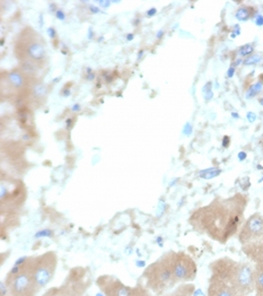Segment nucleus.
<instances>
[{"instance_id": "b1692460", "label": "nucleus", "mask_w": 263, "mask_h": 296, "mask_svg": "<svg viewBox=\"0 0 263 296\" xmlns=\"http://www.w3.org/2000/svg\"><path fill=\"white\" fill-rule=\"evenodd\" d=\"M233 75H234V68H230V73H228V77H231Z\"/></svg>"}, {"instance_id": "a211bd4d", "label": "nucleus", "mask_w": 263, "mask_h": 296, "mask_svg": "<svg viewBox=\"0 0 263 296\" xmlns=\"http://www.w3.org/2000/svg\"><path fill=\"white\" fill-rule=\"evenodd\" d=\"M260 61H261L260 56H257V54H252L250 58H247V59L244 61V65H247V66H250V65H255V64L260 63Z\"/></svg>"}, {"instance_id": "ddd939ff", "label": "nucleus", "mask_w": 263, "mask_h": 296, "mask_svg": "<svg viewBox=\"0 0 263 296\" xmlns=\"http://www.w3.org/2000/svg\"><path fill=\"white\" fill-rule=\"evenodd\" d=\"M254 293L255 296H263V263L254 267Z\"/></svg>"}, {"instance_id": "423d86ee", "label": "nucleus", "mask_w": 263, "mask_h": 296, "mask_svg": "<svg viewBox=\"0 0 263 296\" xmlns=\"http://www.w3.org/2000/svg\"><path fill=\"white\" fill-rule=\"evenodd\" d=\"M29 263L34 281H35L39 291H41L54 277L58 264L57 254L52 251H48V252L41 254V256L29 258Z\"/></svg>"}, {"instance_id": "6ab92c4d", "label": "nucleus", "mask_w": 263, "mask_h": 296, "mask_svg": "<svg viewBox=\"0 0 263 296\" xmlns=\"http://www.w3.org/2000/svg\"><path fill=\"white\" fill-rule=\"evenodd\" d=\"M247 119H248V121H250V122H254L255 120H257V115H255L254 113L250 112V113H247Z\"/></svg>"}, {"instance_id": "393cba45", "label": "nucleus", "mask_w": 263, "mask_h": 296, "mask_svg": "<svg viewBox=\"0 0 263 296\" xmlns=\"http://www.w3.org/2000/svg\"><path fill=\"white\" fill-rule=\"evenodd\" d=\"M156 13V9H153V10H149V12H148V15H154V14Z\"/></svg>"}, {"instance_id": "4be33fe9", "label": "nucleus", "mask_w": 263, "mask_h": 296, "mask_svg": "<svg viewBox=\"0 0 263 296\" xmlns=\"http://www.w3.org/2000/svg\"><path fill=\"white\" fill-rule=\"evenodd\" d=\"M99 5H103V6H105V7H109V5H110V1H99Z\"/></svg>"}, {"instance_id": "bb28decb", "label": "nucleus", "mask_w": 263, "mask_h": 296, "mask_svg": "<svg viewBox=\"0 0 263 296\" xmlns=\"http://www.w3.org/2000/svg\"><path fill=\"white\" fill-rule=\"evenodd\" d=\"M259 102H260V104H261V105H263V99H259Z\"/></svg>"}, {"instance_id": "aec40b11", "label": "nucleus", "mask_w": 263, "mask_h": 296, "mask_svg": "<svg viewBox=\"0 0 263 296\" xmlns=\"http://www.w3.org/2000/svg\"><path fill=\"white\" fill-rule=\"evenodd\" d=\"M255 24H257L258 26H263V16L259 15L257 17V19H255Z\"/></svg>"}, {"instance_id": "39448f33", "label": "nucleus", "mask_w": 263, "mask_h": 296, "mask_svg": "<svg viewBox=\"0 0 263 296\" xmlns=\"http://www.w3.org/2000/svg\"><path fill=\"white\" fill-rule=\"evenodd\" d=\"M5 284L10 296H36L40 292L31 271L29 258L7 275Z\"/></svg>"}, {"instance_id": "1a4fd4ad", "label": "nucleus", "mask_w": 263, "mask_h": 296, "mask_svg": "<svg viewBox=\"0 0 263 296\" xmlns=\"http://www.w3.org/2000/svg\"><path fill=\"white\" fill-rule=\"evenodd\" d=\"M1 212L18 208L25 200V187L22 182L10 179L1 180Z\"/></svg>"}, {"instance_id": "4468645a", "label": "nucleus", "mask_w": 263, "mask_h": 296, "mask_svg": "<svg viewBox=\"0 0 263 296\" xmlns=\"http://www.w3.org/2000/svg\"><path fill=\"white\" fill-rule=\"evenodd\" d=\"M255 13H257V10H255L254 7H248V6H243L240 7L236 10V13H235V17L238 20H242V22H245V20H248L252 17H254Z\"/></svg>"}, {"instance_id": "f3484780", "label": "nucleus", "mask_w": 263, "mask_h": 296, "mask_svg": "<svg viewBox=\"0 0 263 296\" xmlns=\"http://www.w3.org/2000/svg\"><path fill=\"white\" fill-rule=\"evenodd\" d=\"M219 173H220L219 168H210V170L202 171L201 173H200V177L203 179H211V178L216 177V175H218Z\"/></svg>"}, {"instance_id": "a878e982", "label": "nucleus", "mask_w": 263, "mask_h": 296, "mask_svg": "<svg viewBox=\"0 0 263 296\" xmlns=\"http://www.w3.org/2000/svg\"><path fill=\"white\" fill-rule=\"evenodd\" d=\"M245 156H247L245 154H240V158H245Z\"/></svg>"}, {"instance_id": "6e6552de", "label": "nucleus", "mask_w": 263, "mask_h": 296, "mask_svg": "<svg viewBox=\"0 0 263 296\" xmlns=\"http://www.w3.org/2000/svg\"><path fill=\"white\" fill-rule=\"evenodd\" d=\"M238 240L244 247H253L263 244V216L255 213L242 226Z\"/></svg>"}, {"instance_id": "7ed1b4c3", "label": "nucleus", "mask_w": 263, "mask_h": 296, "mask_svg": "<svg viewBox=\"0 0 263 296\" xmlns=\"http://www.w3.org/2000/svg\"><path fill=\"white\" fill-rule=\"evenodd\" d=\"M15 56L26 67H41L47 57L44 40L35 31L26 27L19 33L15 42Z\"/></svg>"}, {"instance_id": "9b49d317", "label": "nucleus", "mask_w": 263, "mask_h": 296, "mask_svg": "<svg viewBox=\"0 0 263 296\" xmlns=\"http://www.w3.org/2000/svg\"><path fill=\"white\" fill-rule=\"evenodd\" d=\"M27 79L25 75L19 70H12L9 73L2 74L1 89L2 93L7 91L8 95H15V93H22L26 87Z\"/></svg>"}, {"instance_id": "0eeeda50", "label": "nucleus", "mask_w": 263, "mask_h": 296, "mask_svg": "<svg viewBox=\"0 0 263 296\" xmlns=\"http://www.w3.org/2000/svg\"><path fill=\"white\" fill-rule=\"evenodd\" d=\"M96 285L105 296H153L146 286H128L112 275H102L96 280Z\"/></svg>"}, {"instance_id": "9d476101", "label": "nucleus", "mask_w": 263, "mask_h": 296, "mask_svg": "<svg viewBox=\"0 0 263 296\" xmlns=\"http://www.w3.org/2000/svg\"><path fill=\"white\" fill-rule=\"evenodd\" d=\"M173 275L176 283H189L197 276V264L189 254L184 252L173 253Z\"/></svg>"}, {"instance_id": "412c9836", "label": "nucleus", "mask_w": 263, "mask_h": 296, "mask_svg": "<svg viewBox=\"0 0 263 296\" xmlns=\"http://www.w3.org/2000/svg\"><path fill=\"white\" fill-rule=\"evenodd\" d=\"M57 16H58V18H59V19H64V18H65L64 13L60 12V10H59V12L57 13Z\"/></svg>"}, {"instance_id": "2eb2a0df", "label": "nucleus", "mask_w": 263, "mask_h": 296, "mask_svg": "<svg viewBox=\"0 0 263 296\" xmlns=\"http://www.w3.org/2000/svg\"><path fill=\"white\" fill-rule=\"evenodd\" d=\"M263 88V82H255V84H253L250 87V89H248L247 93V99H251V98H254V96H257L259 93H260L262 91Z\"/></svg>"}, {"instance_id": "f257e3e1", "label": "nucleus", "mask_w": 263, "mask_h": 296, "mask_svg": "<svg viewBox=\"0 0 263 296\" xmlns=\"http://www.w3.org/2000/svg\"><path fill=\"white\" fill-rule=\"evenodd\" d=\"M247 199L237 194L230 198H216L209 205L193 213L190 223L200 233L225 243L240 227Z\"/></svg>"}, {"instance_id": "5701e85b", "label": "nucleus", "mask_w": 263, "mask_h": 296, "mask_svg": "<svg viewBox=\"0 0 263 296\" xmlns=\"http://www.w3.org/2000/svg\"><path fill=\"white\" fill-rule=\"evenodd\" d=\"M91 10L93 13H99V9L96 8V7H91Z\"/></svg>"}, {"instance_id": "dca6fc26", "label": "nucleus", "mask_w": 263, "mask_h": 296, "mask_svg": "<svg viewBox=\"0 0 263 296\" xmlns=\"http://www.w3.org/2000/svg\"><path fill=\"white\" fill-rule=\"evenodd\" d=\"M254 52V46L252 44H245V46L241 47L238 50V54L241 57H251Z\"/></svg>"}, {"instance_id": "f03ea898", "label": "nucleus", "mask_w": 263, "mask_h": 296, "mask_svg": "<svg viewBox=\"0 0 263 296\" xmlns=\"http://www.w3.org/2000/svg\"><path fill=\"white\" fill-rule=\"evenodd\" d=\"M210 270L211 277L230 284L240 296H248L254 292V268L248 263L221 258L210 264Z\"/></svg>"}, {"instance_id": "f8f14e48", "label": "nucleus", "mask_w": 263, "mask_h": 296, "mask_svg": "<svg viewBox=\"0 0 263 296\" xmlns=\"http://www.w3.org/2000/svg\"><path fill=\"white\" fill-rule=\"evenodd\" d=\"M207 296H240L236 291L225 281L210 277Z\"/></svg>"}, {"instance_id": "20e7f679", "label": "nucleus", "mask_w": 263, "mask_h": 296, "mask_svg": "<svg viewBox=\"0 0 263 296\" xmlns=\"http://www.w3.org/2000/svg\"><path fill=\"white\" fill-rule=\"evenodd\" d=\"M173 253L169 252L149 264L144 271L143 278L146 286L154 294H162L176 284L173 275Z\"/></svg>"}]
</instances>
